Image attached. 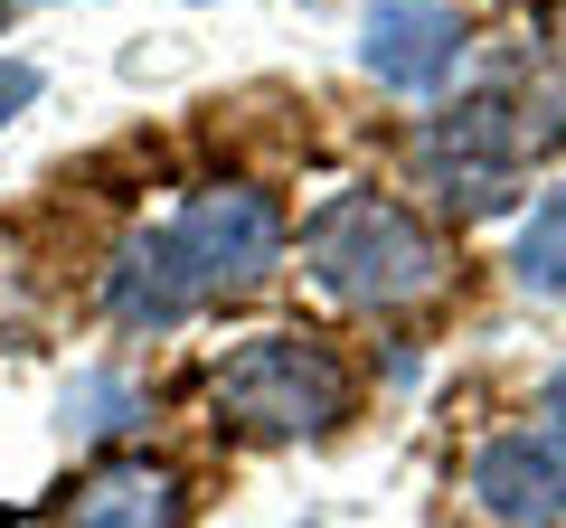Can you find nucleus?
<instances>
[{
	"label": "nucleus",
	"mask_w": 566,
	"mask_h": 528,
	"mask_svg": "<svg viewBox=\"0 0 566 528\" xmlns=\"http://www.w3.org/2000/svg\"><path fill=\"white\" fill-rule=\"evenodd\" d=\"M463 10L453 0H378L359 29V66L397 95H444L453 66H463Z\"/></svg>",
	"instance_id": "nucleus-7"
},
{
	"label": "nucleus",
	"mask_w": 566,
	"mask_h": 528,
	"mask_svg": "<svg viewBox=\"0 0 566 528\" xmlns=\"http://www.w3.org/2000/svg\"><path fill=\"white\" fill-rule=\"evenodd\" d=\"M10 10H20V0H0V29H10Z\"/></svg>",
	"instance_id": "nucleus-13"
},
{
	"label": "nucleus",
	"mask_w": 566,
	"mask_h": 528,
	"mask_svg": "<svg viewBox=\"0 0 566 528\" xmlns=\"http://www.w3.org/2000/svg\"><path fill=\"white\" fill-rule=\"evenodd\" d=\"M557 142H566V85L557 76H491V85L453 95L444 114L424 123L416 170L444 189V199H463V218H482V208H501L510 189L528 180V161H547Z\"/></svg>",
	"instance_id": "nucleus-2"
},
{
	"label": "nucleus",
	"mask_w": 566,
	"mask_h": 528,
	"mask_svg": "<svg viewBox=\"0 0 566 528\" xmlns=\"http://www.w3.org/2000/svg\"><path fill=\"white\" fill-rule=\"evenodd\" d=\"M133 415H142V387L104 378V368H85V378L66 387V434H114V425H133Z\"/></svg>",
	"instance_id": "nucleus-10"
},
{
	"label": "nucleus",
	"mask_w": 566,
	"mask_h": 528,
	"mask_svg": "<svg viewBox=\"0 0 566 528\" xmlns=\"http://www.w3.org/2000/svg\"><path fill=\"white\" fill-rule=\"evenodd\" d=\"M538 406H547V434H566V368H557V378L538 387Z\"/></svg>",
	"instance_id": "nucleus-12"
},
{
	"label": "nucleus",
	"mask_w": 566,
	"mask_h": 528,
	"mask_svg": "<svg viewBox=\"0 0 566 528\" xmlns=\"http://www.w3.org/2000/svg\"><path fill=\"white\" fill-rule=\"evenodd\" d=\"M510 274H520V293H547V303L566 293V189H547L528 208L520 245H510Z\"/></svg>",
	"instance_id": "nucleus-9"
},
{
	"label": "nucleus",
	"mask_w": 566,
	"mask_h": 528,
	"mask_svg": "<svg viewBox=\"0 0 566 528\" xmlns=\"http://www.w3.org/2000/svg\"><path fill=\"white\" fill-rule=\"evenodd\" d=\"M161 226L180 245L199 303H237V293H255L283 264V208H274L264 180H199Z\"/></svg>",
	"instance_id": "nucleus-4"
},
{
	"label": "nucleus",
	"mask_w": 566,
	"mask_h": 528,
	"mask_svg": "<svg viewBox=\"0 0 566 528\" xmlns=\"http://www.w3.org/2000/svg\"><path fill=\"white\" fill-rule=\"evenodd\" d=\"M463 500L491 528H566V434H491L463 463Z\"/></svg>",
	"instance_id": "nucleus-5"
},
{
	"label": "nucleus",
	"mask_w": 566,
	"mask_h": 528,
	"mask_svg": "<svg viewBox=\"0 0 566 528\" xmlns=\"http://www.w3.org/2000/svg\"><path fill=\"white\" fill-rule=\"evenodd\" d=\"M303 274L349 311H416L453 284V245L397 189H331L303 218Z\"/></svg>",
	"instance_id": "nucleus-1"
},
{
	"label": "nucleus",
	"mask_w": 566,
	"mask_h": 528,
	"mask_svg": "<svg viewBox=\"0 0 566 528\" xmlns=\"http://www.w3.org/2000/svg\"><path fill=\"white\" fill-rule=\"evenodd\" d=\"M39 104V66H20V57H0V133Z\"/></svg>",
	"instance_id": "nucleus-11"
},
{
	"label": "nucleus",
	"mask_w": 566,
	"mask_h": 528,
	"mask_svg": "<svg viewBox=\"0 0 566 528\" xmlns=\"http://www.w3.org/2000/svg\"><path fill=\"white\" fill-rule=\"evenodd\" d=\"M199 482L170 453H114L57 500V528H189Z\"/></svg>",
	"instance_id": "nucleus-6"
},
{
	"label": "nucleus",
	"mask_w": 566,
	"mask_h": 528,
	"mask_svg": "<svg viewBox=\"0 0 566 528\" xmlns=\"http://www.w3.org/2000/svg\"><path fill=\"white\" fill-rule=\"evenodd\" d=\"M104 321H123V330H180L189 311H208L199 303V284H189V264H180V245H170V226H133V236L104 255Z\"/></svg>",
	"instance_id": "nucleus-8"
},
{
	"label": "nucleus",
	"mask_w": 566,
	"mask_h": 528,
	"mask_svg": "<svg viewBox=\"0 0 566 528\" xmlns=\"http://www.w3.org/2000/svg\"><path fill=\"white\" fill-rule=\"evenodd\" d=\"M208 406L255 444H322L359 406V368L331 330H255L208 368Z\"/></svg>",
	"instance_id": "nucleus-3"
}]
</instances>
